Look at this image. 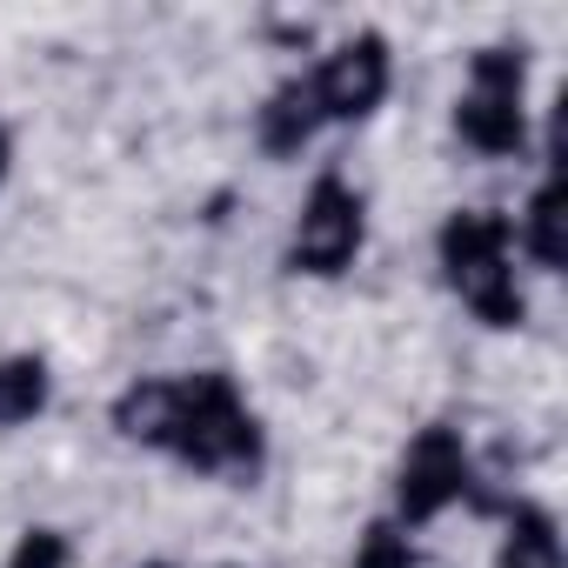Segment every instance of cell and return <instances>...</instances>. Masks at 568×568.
Instances as JSON below:
<instances>
[{
    "label": "cell",
    "instance_id": "obj_1",
    "mask_svg": "<svg viewBox=\"0 0 568 568\" xmlns=\"http://www.w3.org/2000/svg\"><path fill=\"white\" fill-rule=\"evenodd\" d=\"M114 428L141 448L174 455L194 475H261V422L247 415V402L234 395V382L221 368L201 375H174V382H134L114 402Z\"/></svg>",
    "mask_w": 568,
    "mask_h": 568
},
{
    "label": "cell",
    "instance_id": "obj_2",
    "mask_svg": "<svg viewBox=\"0 0 568 568\" xmlns=\"http://www.w3.org/2000/svg\"><path fill=\"white\" fill-rule=\"evenodd\" d=\"M442 274L462 295V308H475V322L488 328H515L521 322V288H515V227L508 214L488 207H462L442 221Z\"/></svg>",
    "mask_w": 568,
    "mask_h": 568
},
{
    "label": "cell",
    "instance_id": "obj_3",
    "mask_svg": "<svg viewBox=\"0 0 568 568\" xmlns=\"http://www.w3.org/2000/svg\"><path fill=\"white\" fill-rule=\"evenodd\" d=\"M521 81H528V54L521 48H481L468 61V88L455 101V134L475 154H521L528 121H521Z\"/></svg>",
    "mask_w": 568,
    "mask_h": 568
},
{
    "label": "cell",
    "instance_id": "obj_4",
    "mask_svg": "<svg viewBox=\"0 0 568 568\" xmlns=\"http://www.w3.org/2000/svg\"><path fill=\"white\" fill-rule=\"evenodd\" d=\"M362 234H368V207L362 194L342 181V174H322L295 214V234H288V267L295 274H342L355 254H362Z\"/></svg>",
    "mask_w": 568,
    "mask_h": 568
},
{
    "label": "cell",
    "instance_id": "obj_5",
    "mask_svg": "<svg viewBox=\"0 0 568 568\" xmlns=\"http://www.w3.org/2000/svg\"><path fill=\"white\" fill-rule=\"evenodd\" d=\"M468 488H475V475H468L462 428L435 422V428H422V435L408 442V455H402V468H395V515H402L408 528H422V521H435L448 501H462Z\"/></svg>",
    "mask_w": 568,
    "mask_h": 568
},
{
    "label": "cell",
    "instance_id": "obj_6",
    "mask_svg": "<svg viewBox=\"0 0 568 568\" xmlns=\"http://www.w3.org/2000/svg\"><path fill=\"white\" fill-rule=\"evenodd\" d=\"M315 101H322V121H368L388 94V41L382 34H355L342 41L315 74H308Z\"/></svg>",
    "mask_w": 568,
    "mask_h": 568
},
{
    "label": "cell",
    "instance_id": "obj_7",
    "mask_svg": "<svg viewBox=\"0 0 568 568\" xmlns=\"http://www.w3.org/2000/svg\"><path fill=\"white\" fill-rule=\"evenodd\" d=\"M315 128H322V101H315L308 74L281 81V88L261 101V114H254V141H261V154H274V161L302 154V148L315 141Z\"/></svg>",
    "mask_w": 568,
    "mask_h": 568
},
{
    "label": "cell",
    "instance_id": "obj_8",
    "mask_svg": "<svg viewBox=\"0 0 568 568\" xmlns=\"http://www.w3.org/2000/svg\"><path fill=\"white\" fill-rule=\"evenodd\" d=\"M54 395V375L41 355H14V362H0V428H21L48 408Z\"/></svg>",
    "mask_w": 568,
    "mask_h": 568
},
{
    "label": "cell",
    "instance_id": "obj_9",
    "mask_svg": "<svg viewBox=\"0 0 568 568\" xmlns=\"http://www.w3.org/2000/svg\"><path fill=\"white\" fill-rule=\"evenodd\" d=\"M521 247L535 254V267H561V254H568V241H561V174H548L541 187H535V201H528V214H521Z\"/></svg>",
    "mask_w": 568,
    "mask_h": 568
},
{
    "label": "cell",
    "instance_id": "obj_10",
    "mask_svg": "<svg viewBox=\"0 0 568 568\" xmlns=\"http://www.w3.org/2000/svg\"><path fill=\"white\" fill-rule=\"evenodd\" d=\"M501 568H561V535L541 508H508V541Z\"/></svg>",
    "mask_w": 568,
    "mask_h": 568
},
{
    "label": "cell",
    "instance_id": "obj_11",
    "mask_svg": "<svg viewBox=\"0 0 568 568\" xmlns=\"http://www.w3.org/2000/svg\"><path fill=\"white\" fill-rule=\"evenodd\" d=\"M355 568H415V541L402 535V521H375L355 548Z\"/></svg>",
    "mask_w": 568,
    "mask_h": 568
},
{
    "label": "cell",
    "instance_id": "obj_12",
    "mask_svg": "<svg viewBox=\"0 0 568 568\" xmlns=\"http://www.w3.org/2000/svg\"><path fill=\"white\" fill-rule=\"evenodd\" d=\"M8 568H68V535L61 528H28L8 555Z\"/></svg>",
    "mask_w": 568,
    "mask_h": 568
},
{
    "label": "cell",
    "instance_id": "obj_13",
    "mask_svg": "<svg viewBox=\"0 0 568 568\" xmlns=\"http://www.w3.org/2000/svg\"><path fill=\"white\" fill-rule=\"evenodd\" d=\"M8 161H14V141H8V128H0V181H8Z\"/></svg>",
    "mask_w": 568,
    "mask_h": 568
}]
</instances>
